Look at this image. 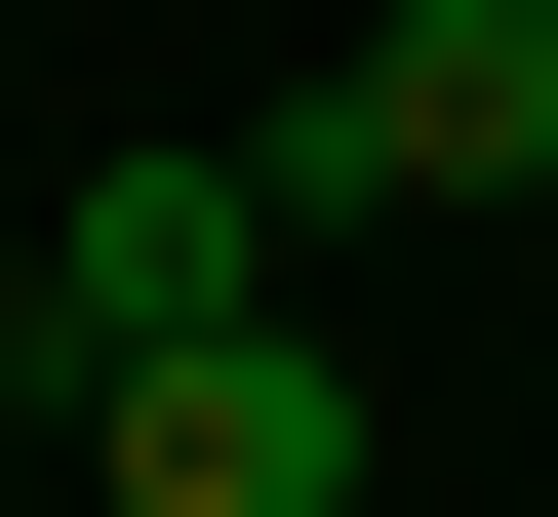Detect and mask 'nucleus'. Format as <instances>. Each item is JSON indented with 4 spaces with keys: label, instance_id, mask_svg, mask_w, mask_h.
<instances>
[{
    "label": "nucleus",
    "instance_id": "2",
    "mask_svg": "<svg viewBox=\"0 0 558 517\" xmlns=\"http://www.w3.org/2000/svg\"><path fill=\"white\" fill-rule=\"evenodd\" d=\"M40 319H81V358H240V319H279V120H240V160L120 120V160L40 199Z\"/></svg>",
    "mask_w": 558,
    "mask_h": 517
},
{
    "label": "nucleus",
    "instance_id": "1",
    "mask_svg": "<svg viewBox=\"0 0 558 517\" xmlns=\"http://www.w3.org/2000/svg\"><path fill=\"white\" fill-rule=\"evenodd\" d=\"M279 199H558V0H360Z\"/></svg>",
    "mask_w": 558,
    "mask_h": 517
},
{
    "label": "nucleus",
    "instance_id": "3",
    "mask_svg": "<svg viewBox=\"0 0 558 517\" xmlns=\"http://www.w3.org/2000/svg\"><path fill=\"white\" fill-rule=\"evenodd\" d=\"M399 438H360V358L319 319H240V358H120V438H81V517H360Z\"/></svg>",
    "mask_w": 558,
    "mask_h": 517
}]
</instances>
